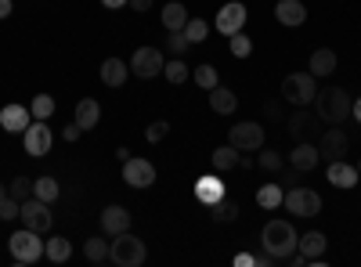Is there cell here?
<instances>
[{"instance_id":"21","label":"cell","mask_w":361,"mask_h":267,"mask_svg":"<svg viewBox=\"0 0 361 267\" xmlns=\"http://www.w3.org/2000/svg\"><path fill=\"white\" fill-rule=\"evenodd\" d=\"M336 66H340V58H336V51L333 47H318L314 54H311V66H307V73L318 80V76H333L336 73Z\"/></svg>"},{"instance_id":"25","label":"cell","mask_w":361,"mask_h":267,"mask_svg":"<svg viewBox=\"0 0 361 267\" xmlns=\"http://www.w3.org/2000/svg\"><path fill=\"white\" fill-rule=\"evenodd\" d=\"M188 18H192V15H188V8H185V4H177V0L163 8V25H166V33H185Z\"/></svg>"},{"instance_id":"10","label":"cell","mask_w":361,"mask_h":267,"mask_svg":"<svg viewBox=\"0 0 361 267\" xmlns=\"http://www.w3.org/2000/svg\"><path fill=\"white\" fill-rule=\"evenodd\" d=\"M123 181L130 185V188H152L156 185V166L148 163V159H141V156H127L123 159Z\"/></svg>"},{"instance_id":"22","label":"cell","mask_w":361,"mask_h":267,"mask_svg":"<svg viewBox=\"0 0 361 267\" xmlns=\"http://www.w3.org/2000/svg\"><path fill=\"white\" fill-rule=\"evenodd\" d=\"M130 76V62H123V58H105L102 62V83L105 87H123Z\"/></svg>"},{"instance_id":"19","label":"cell","mask_w":361,"mask_h":267,"mask_svg":"<svg viewBox=\"0 0 361 267\" xmlns=\"http://www.w3.org/2000/svg\"><path fill=\"white\" fill-rule=\"evenodd\" d=\"M357 181H361L357 166H350V163H343V159H333V163H329V185H333V188L347 192V188H354Z\"/></svg>"},{"instance_id":"12","label":"cell","mask_w":361,"mask_h":267,"mask_svg":"<svg viewBox=\"0 0 361 267\" xmlns=\"http://www.w3.org/2000/svg\"><path fill=\"white\" fill-rule=\"evenodd\" d=\"M228 144H235L238 152H260L264 148V127L260 123H238L228 130Z\"/></svg>"},{"instance_id":"4","label":"cell","mask_w":361,"mask_h":267,"mask_svg":"<svg viewBox=\"0 0 361 267\" xmlns=\"http://www.w3.org/2000/svg\"><path fill=\"white\" fill-rule=\"evenodd\" d=\"M8 246H11V260L22 267V263H37L40 256H44V242H40V231H33V228H22V231H15L11 239H8Z\"/></svg>"},{"instance_id":"51","label":"cell","mask_w":361,"mask_h":267,"mask_svg":"<svg viewBox=\"0 0 361 267\" xmlns=\"http://www.w3.org/2000/svg\"><path fill=\"white\" fill-rule=\"evenodd\" d=\"M357 173H361V163H357Z\"/></svg>"},{"instance_id":"34","label":"cell","mask_w":361,"mask_h":267,"mask_svg":"<svg viewBox=\"0 0 361 267\" xmlns=\"http://www.w3.org/2000/svg\"><path fill=\"white\" fill-rule=\"evenodd\" d=\"M29 112H33V120H51L54 116V98L51 94H37L29 101Z\"/></svg>"},{"instance_id":"36","label":"cell","mask_w":361,"mask_h":267,"mask_svg":"<svg viewBox=\"0 0 361 267\" xmlns=\"http://www.w3.org/2000/svg\"><path fill=\"white\" fill-rule=\"evenodd\" d=\"M8 195H11V199H18V202H25L29 195H33V177H25V173H18L15 181L8 185Z\"/></svg>"},{"instance_id":"2","label":"cell","mask_w":361,"mask_h":267,"mask_svg":"<svg viewBox=\"0 0 361 267\" xmlns=\"http://www.w3.org/2000/svg\"><path fill=\"white\" fill-rule=\"evenodd\" d=\"M296 228L286 221V217H275V221H267L264 224V231H260V246L267 249V253H275L282 263H286V256L289 253H296Z\"/></svg>"},{"instance_id":"44","label":"cell","mask_w":361,"mask_h":267,"mask_svg":"<svg viewBox=\"0 0 361 267\" xmlns=\"http://www.w3.org/2000/svg\"><path fill=\"white\" fill-rule=\"evenodd\" d=\"M235 267H257V256L253 253H238L235 256Z\"/></svg>"},{"instance_id":"8","label":"cell","mask_w":361,"mask_h":267,"mask_svg":"<svg viewBox=\"0 0 361 267\" xmlns=\"http://www.w3.org/2000/svg\"><path fill=\"white\" fill-rule=\"evenodd\" d=\"M18 221L25 224V228H33V231H51V224H54V213H51V202H44V199H37V195H29L25 202H22V213H18Z\"/></svg>"},{"instance_id":"17","label":"cell","mask_w":361,"mask_h":267,"mask_svg":"<svg viewBox=\"0 0 361 267\" xmlns=\"http://www.w3.org/2000/svg\"><path fill=\"white\" fill-rule=\"evenodd\" d=\"M29 123H33L29 105H4V108H0V127H4L8 134H22Z\"/></svg>"},{"instance_id":"1","label":"cell","mask_w":361,"mask_h":267,"mask_svg":"<svg viewBox=\"0 0 361 267\" xmlns=\"http://www.w3.org/2000/svg\"><path fill=\"white\" fill-rule=\"evenodd\" d=\"M350 108H354V101H350V94L343 91V87H325V91L314 94V116L322 123H329V127L347 123Z\"/></svg>"},{"instance_id":"20","label":"cell","mask_w":361,"mask_h":267,"mask_svg":"<svg viewBox=\"0 0 361 267\" xmlns=\"http://www.w3.org/2000/svg\"><path fill=\"white\" fill-rule=\"evenodd\" d=\"M275 18H279V25L296 29V25L307 22V8L300 4V0H279V4H275Z\"/></svg>"},{"instance_id":"40","label":"cell","mask_w":361,"mask_h":267,"mask_svg":"<svg viewBox=\"0 0 361 267\" xmlns=\"http://www.w3.org/2000/svg\"><path fill=\"white\" fill-rule=\"evenodd\" d=\"M18 213H22V202L18 199H11V195L0 199V221H18Z\"/></svg>"},{"instance_id":"47","label":"cell","mask_w":361,"mask_h":267,"mask_svg":"<svg viewBox=\"0 0 361 267\" xmlns=\"http://www.w3.org/2000/svg\"><path fill=\"white\" fill-rule=\"evenodd\" d=\"M264 112H267V120H279V116H282L279 105H264Z\"/></svg>"},{"instance_id":"9","label":"cell","mask_w":361,"mask_h":267,"mask_svg":"<svg viewBox=\"0 0 361 267\" xmlns=\"http://www.w3.org/2000/svg\"><path fill=\"white\" fill-rule=\"evenodd\" d=\"M246 18H250L246 4H238V0H231V4H224V8L217 11L214 29H217V33H224V37H235V33H243V29H246Z\"/></svg>"},{"instance_id":"29","label":"cell","mask_w":361,"mask_h":267,"mask_svg":"<svg viewBox=\"0 0 361 267\" xmlns=\"http://www.w3.org/2000/svg\"><path fill=\"white\" fill-rule=\"evenodd\" d=\"M209 159H214V170H217V173L235 170V166H238V148H235V144H221V148H214V156H209Z\"/></svg>"},{"instance_id":"50","label":"cell","mask_w":361,"mask_h":267,"mask_svg":"<svg viewBox=\"0 0 361 267\" xmlns=\"http://www.w3.org/2000/svg\"><path fill=\"white\" fill-rule=\"evenodd\" d=\"M8 195V185H0V199H4Z\"/></svg>"},{"instance_id":"14","label":"cell","mask_w":361,"mask_h":267,"mask_svg":"<svg viewBox=\"0 0 361 267\" xmlns=\"http://www.w3.org/2000/svg\"><path fill=\"white\" fill-rule=\"evenodd\" d=\"M318 163H322L318 144H311V141H296V148L289 152V166H293L296 173H311Z\"/></svg>"},{"instance_id":"27","label":"cell","mask_w":361,"mask_h":267,"mask_svg":"<svg viewBox=\"0 0 361 267\" xmlns=\"http://www.w3.org/2000/svg\"><path fill=\"white\" fill-rule=\"evenodd\" d=\"M44 256L54 260V263H66V260L73 256V242L66 239V235H54V239L44 242Z\"/></svg>"},{"instance_id":"46","label":"cell","mask_w":361,"mask_h":267,"mask_svg":"<svg viewBox=\"0 0 361 267\" xmlns=\"http://www.w3.org/2000/svg\"><path fill=\"white\" fill-rule=\"evenodd\" d=\"M152 4H156V0H130L127 8H134V11H152Z\"/></svg>"},{"instance_id":"38","label":"cell","mask_w":361,"mask_h":267,"mask_svg":"<svg viewBox=\"0 0 361 267\" xmlns=\"http://www.w3.org/2000/svg\"><path fill=\"white\" fill-rule=\"evenodd\" d=\"M257 166H260V170H267V173H279V170H282V156H279V152H271V148H267V152L260 148Z\"/></svg>"},{"instance_id":"7","label":"cell","mask_w":361,"mask_h":267,"mask_svg":"<svg viewBox=\"0 0 361 267\" xmlns=\"http://www.w3.org/2000/svg\"><path fill=\"white\" fill-rule=\"evenodd\" d=\"M282 206L289 213H296V217H318L322 213V195L314 188H289Z\"/></svg>"},{"instance_id":"11","label":"cell","mask_w":361,"mask_h":267,"mask_svg":"<svg viewBox=\"0 0 361 267\" xmlns=\"http://www.w3.org/2000/svg\"><path fill=\"white\" fill-rule=\"evenodd\" d=\"M163 51L159 47H137L134 51V58H130V73L134 76H141V80H152V76H159L163 73Z\"/></svg>"},{"instance_id":"13","label":"cell","mask_w":361,"mask_h":267,"mask_svg":"<svg viewBox=\"0 0 361 267\" xmlns=\"http://www.w3.org/2000/svg\"><path fill=\"white\" fill-rule=\"evenodd\" d=\"M347 148H350V137H347L343 127H329V130L322 134V141H318V152H322L329 163H333V159H343Z\"/></svg>"},{"instance_id":"48","label":"cell","mask_w":361,"mask_h":267,"mask_svg":"<svg viewBox=\"0 0 361 267\" xmlns=\"http://www.w3.org/2000/svg\"><path fill=\"white\" fill-rule=\"evenodd\" d=\"M15 8H11V0H0V18H8Z\"/></svg>"},{"instance_id":"41","label":"cell","mask_w":361,"mask_h":267,"mask_svg":"<svg viewBox=\"0 0 361 267\" xmlns=\"http://www.w3.org/2000/svg\"><path fill=\"white\" fill-rule=\"evenodd\" d=\"M188 47H192V44H188V37H185V33H170L166 51H170L173 58H185V54H188Z\"/></svg>"},{"instance_id":"24","label":"cell","mask_w":361,"mask_h":267,"mask_svg":"<svg viewBox=\"0 0 361 267\" xmlns=\"http://www.w3.org/2000/svg\"><path fill=\"white\" fill-rule=\"evenodd\" d=\"M325 246H329V239H325L322 231H304V235L296 239V249L304 253L307 260H318V256H325Z\"/></svg>"},{"instance_id":"3","label":"cell","mask_w":361,"mask_h":267,"mask_svg":"<svg viewBox=\"0 0 361 267\" xmlns=\"http://www.w3.org/2000/svg\"><path fill=\"white\" fill-rule=\"evenodd\" d=\"M109 260H112L116 267H141V263L148 260V249H145V242L137 239V235L123 231V235H112Z\"/></svg>"},{"instance_id":"18","label":"cell","mask_w":361,"mask_h":267,"mask_svg":"<svg viewBox=\"0 0 361 267\" xmlns=\"http://www.w3.org/2000/svg\"><path fill=\"white\" fill-rule=\"evenodd\" d=\"M318 123H322V120H318L314 112H307V105H304V108H296V112L289 116V120H286V130H289V137H293V141H304Z\"/></svg>"},{"instance_id":"26","label":"cell","mask_w":361,"mask_h":267,"mask_svg":"<svg viewBox=\"0 0 361 267\" xmlns=\"http://www.w3.org/2000/svg\"><path fill=\"white\" fill-rule=\"evenodd\" d=\"M209 108H214L217 116H231L235 108H238V98H235V91H228V87H214L209 91Z\"/></svg>"},{"instance_id":"23","label":"cell","mask_w":361,"mask_h":267,"mask_svg":"<svg viewBox=\"0 0 361 267\" xmlns=\"http://www.w3.org/2000/svg\"><path fill=\"white\" fill-rule=\"evenodd\" d=\"M73 123H80L83 134L94 130V127L102 123V105H98L94 98H80V101H76V120H73Z\"/></svg>"},{"instance_id":"5","label":"cell","mask_w":361,"mask_h":267,"mask_svg":"<svg viewBox=\"0 0 361 267\" xmlns=\"http://www.w3.org/2000/svg\"><path fill=\"white\" fill-rule=\"evenodd\" d=\"M314 94H318V83H314L311 73H289V76L282 80V98H286L289 105H296V108L311 105Z\"/></svg>"},{"instance_id":"39","label":"cell","mask_w":361,"mask_h":267,"mask_svg":"<svg viewBox=\"0 0 361 267\" xmlns=\"http://www.w3.org/2000/svg\"><path fill=\"white\" fill-rule=\"evenodd\" d=\"M231 40V54L235 58H250L253 54V40L246 37V33H235V37H228Z\"/></svg>"},{"instance_id":"30","label":"cell","mask_w":361,"mask_h":267,"mask_svg":"<svg viewBox=\"0 0 361 267\" xmlns=\"http://www.w3.org/2000/svg\"><path fill=\"white\" fill-rule=\"evenodd\" d=\"M282 199H286L282 185H264L257 192V206H260V210H275V206H282Z\"/></svg>"},{"instance_id":"43","label":"cell","mask_w":361,"mask_h":267,"mask_svg":"<svg viewBox=\"0 0 361 267\" xmlns=\"http://www.w3.org/2000/svg\"><path fill=\"white\" fill-rule=\"evenodd\" d=\"M80 137H83V127H80V123L66 127V144H73V141H80Z\"/></svg>"},{"instance_id":"33","label":"cell","mask_w":361,"mask_h":267,"mask_svg":"<svg viewBox=\"0 0 361 267\" xmlns=\"http://www.w3.org/2000/svg\"><path fill=\"white\" fill-rule=\"evenodd\" d=\"M192 76H195V83L202 87L206 94H209V91H214V87L221 83V76H217V66H209V62H206V66H199V69H195Z\"/></svg>"},{"instance_id":"31","label":"cell","mask_w":361,"mask_h":267,"mask_svg":"<svg viewBox=\"0 0 361 267\" xmlns=\"http://www.w3.org/2000/svg\"><path fill=\"white\" fill-rule=\"evenodd\" d=\"M33 195L44 199V202H54L58 195H62V188H58L54 177H37V181H33Z\"/></svg>"},{"instance_id":"15","label":"cell","mask_w":361,"mask_h":267,"mask_svg":"<svg viewBox=\"0 0 361 267\" xmlns=\"http://www.w3.org/2000/svg\"><path fill=\"white\" fill-rule=\"evenodd\" d=\"M228 195V188H224V181L217 173H202V177H195V199L202 202V206H214L217 199H224Z\"/></svg>"},{"instance_id":"37","label":"cell","mask_w":361,"mask_h":267,"mask_svg":"<svg viewBox=\"0 0 361 267\" xmlns=\"http://www.w3.org/2000/svg\"><path fill=\"white\" fill-rule=\"evenodd\" d=\"M206 33H209V25H206L202 18H188V25H185L188 44H202V40H206Z\"/></svg>"},{"instance_id":"6","label":"cell","mask_w":361,"mask_h":267,"mask_svg":"<svg viewBox=\"0 0 361 267\" xmlns=\"http://www.w3.org/2000/svg\"><path fill=\"white\" fill-rule=\"evenodd\" d=\"M22 144H25V156H33V159H44L51 152V144H54V134L47 127V120H33L25 130H22Z\"/></svg>"},{"instance_id":"32","label":"cell","mask_w":361,"mask_h":267,"mask_svg":"<svg viewBox=\"0 0 361 267\" xmlns=\"http://www.w3.org/2000/svg\"><path fill=\"white\" fill-rule=\"evenodd\" d=\"M83 256H87L90 263H105V260H109V242H105V239H87V242H83Z\"/></svg>"},{"instance_id":"45","label":"cell","mask_w":361,"mask_h":267,"mask_svg":"<svg viewBox=\"0 0 361 267\" xmlns=\"http://www.w3.org/2000/svg\"><path fill=\"white\" fill-rule=\"evenodd\" d=\"M130 4V0H102V8H109V11H123Z\"/></svg>"},{"instance_id":"35","label":"cell","mask_w":361,"mask_h":267,"mask_svg":"<svg viewBox=\"0 0 361 267\" xmlns=\"http://www.w3.org/2000/svg\"><path fill=\"white\" fill-rule=\"evenodd\" d=\"M163 76H166L173 87L185 83V80H188V66H185V58H173V62H166V66H163Z\"/></svg>"},{"instance_id":"16","label":"cell","mask_w":361,"mask_h":267,"mask_svg":"<svg viewBox=\"0 0 361 267\" xmlns=\"http://www.w3.org/2000/svg\"><path fill=\"white\" fill-rule=\"evenodd\" d=\"M102 231H105V239L130 231V210L127 206H105L102 210Z\"/></svg>"},{"instance_id":"42","label":"cell","mask_w":361,"mask_h":267,"mask_svg":"<svg viewBox=\"0 0 361 267\" xmlns=\"http://www.w3.org/2000/svg\"><path fill=\"white\" fill-rule=\"evenodd\" d=\"M166 134H170V123H166V120H156V123H148V127H145V141H148V144L163 141Z\"/></svg>"},{"instance_id":"49","label":"cell","mask_w":361,"mask_h":267,"mask_svg":"<svg viewBox=\"0 0 361 267\" xmlns=\"http://www.w3.org/2000/svg\"><path fill=\"white\" fill-rule=\"evenodd\" d=\"M350 116H354V120H357V123H361V98H357V101H354V108H350Z\"/></svg>"},{"instance_id":"28","label":"cell","mask_w":361,"mask_h":267,"mask_svg":"<svg viewBox=\"0 0 361 267\" xmlns=\"http://www.w3.org/2000/svg\"><path fill=\"white\" fill-rule=\"evenodd\" d=\"M209 217H214L217 224H231V221L238 217V202H235L231 195H224V199H217L214 206H209Z\"/></svg>"}]
</instances>
